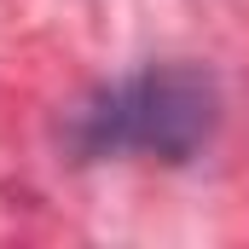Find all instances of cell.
Listing matches in <instances>:
<instances>
[{
    "label": "cell",
    "mask_w": 249,
    "mask_h": 249,
    "mask_svg": "<svg viewBox=\"0 0 249 249\" xmlns=\"http://www.w3.org/2000/svg\"><path fill=\"white\" fill-rule=\"evenodd\" d=\"M214 116H220L214 81L186 64H162V70H145L122 87H110L99 105H87L75 133H81V151H93V157L151 151L162 162H186L214 133Z\"/></svg>",
    "instance_id": "cell-1"
}]
</instances>
